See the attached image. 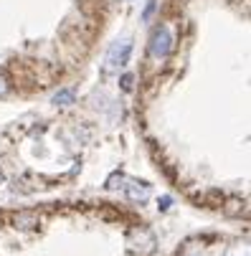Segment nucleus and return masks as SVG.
<instances>
[{
  "mask_svg": "<svg viewBox=\"0 0 251 256\" xmlns=\"http://www.w3.org/2000/svg\"><path fill=\"white\" fill-rule=\"evenodd\" d=\"M226 256H251L248 244H231V246H226Z\"/></svg>",
  "mask_w": 251,
  "mask_h": 256,
  "instance_id": "7",
  "label": "nucleus"
},
{
  "mask_svg": "<svg viewBox=\"0 0 251 256\" xmlns=\"http://www.w3.org/2000/svg\"><path fill=\"white\" fill-rule=\"evenodd\" d=\"M122 89H124V92H130V89H132V76H130V74H124V76H122Z\"/></svg>",
  "mask_w": 251,
  "mask_h": 256,
  "instance_id": "9",
  "label": "nucleus"
},
{
  "mask_svg": "<svg viewBox=\"0 0 251 256\" xmlns=\"http://www.w3.org/2000/svg\"><path fill=\"white\" fill-rule=\"evenodd\" d=\"M6 180V175H3V170H0V182H3Z\"/></svg>",
  "mask_w": 251,
  "mask_h": 256,
  "instance_id": "12",
  "label": "nucleus"
},
{
  "mask_svg": "<svg viewBox=\"0 0 251 256\" xmlns=\"http://www.w3.org/2000/svg\"><path fill=\"white\" fill-rule=\"evenodd\" d=\"M130 54H132V41L130 38H120L110 46L106 51V64H104V71H117L120 66H124L130 61Z\"/></svg>",
  "mask_w": 251,
  "mask_h": 256,
  "instance_id": "2",
  "label": "nucleus"
},
{
  "mask_svg": "<svg viewBox=\"0 0 251 256\" xmlns=\"http://www.w3.org/2000/svg\"><path fill=\"white\" fill-rule=\"evenodd\" d=\"M124 193L132 203H145L150 198V186L142 180H124Z\"/></svg>",
  "mask_w": 251,
  "mask_h": 256,
  "instance_id": "4",
  "label": "nucleus"
},
{
  "mask_svg": "<svg viewBox=\"0 0 251 256\" xmlns=\"http://www.w3.org/2000/svg\"><path fill=\"white\" fill-rule=\"evenodd\" d=\"M170 203H172V200H170V198H162V200H160V203H158V206H160V208H162V210H165V208H170Z\"/></svg>",
  "mask_w": 251,
  "mask_h": 256,
  "instance_id": "11",
  "label": "nucleus"
},
{
  "mask_svg": "<svg viewBox=\"0 0 251 256\" xmlns=\"http://www.w3.org/2000/svg\"><path fill=\"white\" fill-rule=\"evenodd\" d=\"M74 99H76V94L71 92V89H61V92L54 94V104L56 106H71V104H74Z\"/></svg>",
  "mask_w": 251,
  "mask_h": 256,
  "instance_id": "6",
  "label": "nucleus"
},
{
  "mask_svg": "<svg viewBox=\"0 0 251 256\" xmlns=\"http://www.w3.org/2000/svg\"><path fill=\"white\" fill-rule=\"evenodd\" d=\"M152 10H155V0H150V3H148V8H145V18H150Z\"/></svg>",
  "mask_w": 251,
  "mask_h": 256,
  "instance_id": "10",
  "label": "nucleus"
},
{
  "mask_svg": "<svg viewBox=\"0 0 251 256\" xmlns=\"http://www.w3.org/2000/svg\"><path fill=\"white\" fill-rule=\"evenodd\" d=\"M13 224H16V228H33L38 224V216L36 213H18V216H13Z\"/></svg>",
  "mask_w": 251,
  "mask_h": 256,
  "instance_id": "5",
  "label": "nucleus"
},
{
  "mask_svg": "<svg viewBox=\"0 0 251 256\" xmlns=\"http://www.w3.org/2000/svg\"><path fill=\"white\" fill-rule=\"evenodd\" d=\"M8 89H10V84H8V79L0 74V96H6L8 94Z\"/></svg>",
  "mask_w": 251,
  "mask_h": 256,
  "instance_id": "8",
  "label": "nucleus"
},
{
  "mask_svg": "<svg viewBox=\"0 0 251 256\" xmlns=\"http://www.w3.org/2000/svg\"><path fill=\"white\" fill-rule=\"evenodd\" d=\"M127 246L130 251H134L137 256H150L155 251V236L150 228L140 226V228H132L130 236H127Z\"/></svg>",
  "mask_w": 251,
  "mask_h": 256,
  "instance_id": "1",
  "label": "nucleus"
},
{
  "mask_svg": "<svg viewBox=\"0 0 251 256\" xmlns=\"http://www.w3.org/2000/svg\"><path fill=\"white\" fill-rule=\"evenodd\" d=\"M172 46H175V41H172L170 28L160 26V28L152 33V38H150V54H152L155 58H165V56L172 51Z\"/></svg>",
  "mask_w": 251,
  "mask_h": 256,
  "instance_id": "3",
  "label": "nucleus"
}]
</instances>
